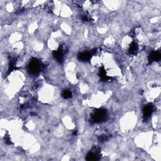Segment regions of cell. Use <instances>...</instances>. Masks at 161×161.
<instances>
[{"label": "cell", "mask_w": 161, "mask_h": 161, "mask_svg": "<svg viewBox=\"0 0 161 161\" xmlns=\"http://www.w3.org/2000/svg\"><path fill=\"white\" fill-rule=\"evenodd\" d=\"M160 59V54L158 52H152L149 57V60L150 62L157 61Z\"/></svg>", "instance_id": "obj_4"}, {"label": "cell", "mask_w": 161, "mask_h": 161, "mask_svg": "<svg viewBox=\"0 0 161 161\" xmlns=\"http://www.w3.org/2000/svg\"><path fill=\"white\" fill-rule=\"evenodd\" d=\"M154 111V107L152 105H148L145 106L143 110V116L145 118H148L151 116L152 112Z\"/></svg>", "instance_id": "obj_3"}, {"label": "cell", "mask_w": 161, "mask_h": 161, "mask_svg": "<svg viewBox=\"0 0 161 161\" xmlns=\"http://www.w3.org/2000/svg\"><path fill=\"white\" fill-rule=\"evenodd\" d=\"M138 50V45L136 42H133L131 44L130 47H129V52L132 54H135Z\"/></svg>", "instance_id": "obj_6"}, {"label": "cell", "mask_w": 161, "mask_h": 161, "mask_svg": "<svg viewBox=\"0 0 161 161\" xmlns=\"http://www.w3.org/2000/svg\"><path fill=\"white\" fill-rule=\"evenodd\" d=\"M62 96L65 99L70 98L72 96V93L71 92V91H69V90H64V91L62 92Z\"/></svg>", "instance_id": "obj_7"}, {"label": "cell", "mask_w": 161, "mask_h": 161, "mask_svg": "<svg viewBox=\"0 0 161 161\" xmlns=\"http://www.w3.org/2000/svg\"><path fill=\"white\" fill-rule=\"evenodd\" d=\"M91 57V53L83 52L79 54V59L81 60V61H87V60L90 59Z\"/></svg>", "instance_id": "obj_5"}, {"label": "cell", "mask_w": 161, "mask_h": 161, "mask_svg": "<svg viewBox=\"0 0 161 161\" xmlns=\"http://www.w3.org/2000/svg\"><path fill=\"white\" fill-rule=\"evenodd\" d=\"M106 111L104 110H98L95 111L93 113V115H92V120L94 121V122L99 123L101 121L104 120L106 118Z\"/></svg>", "instance_id": "obj_1"}, {"label": "cell", "mask_w": 161, "mask_h": 161, "mask_svg": "<svg viewBox=\"0 0 161 161\" xmlns=\"http://www.w3.org/2000/svg\"><path fill=\"white\" fill-rule=\"evenodd\" d=\"M40 69V63L38 60L35 59H33L30 62L28 67V71L30 74H37L38 73Z\"/></svg>", "instance_id": "obj_2"}]
</instances>
